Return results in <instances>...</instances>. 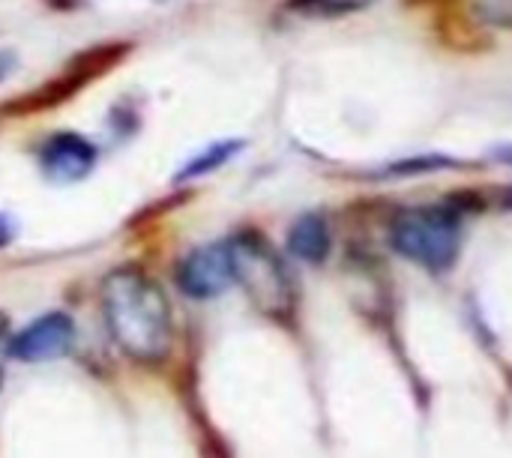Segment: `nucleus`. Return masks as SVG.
Returning <instances> with one entry per match:
<instances>
[{
  "mask_svg": "<svg viewBox=\"0 0 512 458\" xmlns=\"http://www.w3.org/2000/svg\"><path fill=\"white\" fill-rule=\"evenodd\" d=\"M99 300L108 333L126 357L138 363H159L171 354L174 318L156 279L135 267L114 270L105 276Z\"/></svg>",
  "mask_w": 512,
  "mask_h": 458,
  "instance_id": "f257e3e1",
  "label": "nucleus"
},
{
  "mask_svg": "<svg viewBox=\"0 0 512 458\" xmlns=\"http://www.w3.org/2000/svg\"><path fill=\"white\" fill-rule=\"evenodd\" d=\"M390 246L417 267L447 273L462 252V213L450 204L408 207L387 228Z\"/></svg>",
  "mask_w": 512,
  "mask_h": 458,
  "instance_id": "f03ea898",
  "label": "nucleus"
},
{
  "mask_svg": "<svg viewBox=\"0 0 512 458\" xmlns=\"http://www.w3.org/2000/svg\"><path fill=\"white\" fill-rule=\"evenodd\" d=\"M228 249L234 261V282H240L255 309L285 321L294 312L297 294L291 273L285 261L276 255V249L258 231L237 234L234 240H228Z\"/></svg>",
  "mask_w": 512,
  "mask_h": 458,
  "instance_id": "7ed1b4c3",
  "label": "nucleus"
},
{
  "mask_svg": "<svg viewBox=\"0 0 512 458\" xmlns=\"http://www.w3.org/2000/svg\"><path fill=\"white\" fill-rule=\"evenodd\" d=\"M132 54V42L126 39H108V42H99V45H90L84 51H78L66 69L60 75H54L51 81L33 87L27 96H15L3 105V114L9 117H30L36 111H45V108H54L66 99H72L75 93H81V87H87L90 81L108 75L114 66H120L126 57Z\"/></svg>",
  "mask_w": 512,
  "mask_h": 458,
  "instance_id": "20e7f679",
  "label": "nucleus"
},
{
  "mask_svg": "<svg viewBox=\"0 0 512 458\" xmlns=\"http://www.w3.org/2000/svg\"><path fill=\"white\" fill-rule=\"evenodd\" d=\"M177 285L192 300H213L234 285V261L228 243L192 249L177 267Z\"/></svg>",
  "mask_w": 512,
  "mask_h": 458,
  "instance_id": "39448f33",
  "label": "nucleus"
},
{
  "mask_svg": "<svg viewBox=\"0 0 512 458\" xmlns=\"http://www.w3.org/2000/svg\"><path fill=\"white\" fill-rule=\"evenodd\" d=\"M75 342V321L66 312H48L18 330L9 342V357L18 363H48L63 357Z\"/></svg>",
  "mask_w": 512,
  "mask_h": 458,
  "instance_id": "423d86ee",
  "label": "nucleus"
},
{
  "mask_svg": "<svg viewBox=\"0 0 512 458\" xmlns=\"http://www.w3.org/2000/svg\"><path fill=\"white\" fill-rule=\"evenodd\" d=\"M96 159H99V150L90 138L78 135V132H60V135H51L39 153V162H42V174L51 180V183H78L84 180L93 168H96Z\"/></svg>",
  "mask_w": 512,
  "mask_h": 458,
  "instance_id": "0eeeda50",
  "label": "nucleus"
},
{
  "mask_svg": "<svg viewBox=\"0 0 512 458\" xmlns=\"http://www.w3.org/2000/svg\"><path fill=\"white\" fill-rule=\"evenodd\" d=\"M333 246L330 222L321 213H303L288 228V252L306 264H324Z\"/></svg>",
  "mask_w": 512,
  "mask_h": 458,
  "instance_id": "6e6552de",
  "label": "nucleus"
},
{
  "mask_svg": "<svg viewBox=\"0 0 512 458\" xmlns=\"http://www.w3.org/2000/svg\"><path fill=\"white\" fill-rule=\"evenodd\" d=\"M240 150H243V141H237V138L216 141V144H210L204 153H198L195 159H189V162L177 171V177H174V180H177V183L198 180V177H204V174H210V171H216V168L228 165Z\"/></svg>",
  "mask_w": 512,
  "mask_h": 458,
  "instance_id": "1a4fd4ad",
  "label": "nucleus"
},
{
  "mask_svg": "<svg viewBox=\"0 0 512 458\" xmlns=\"http://www.w3.org/2000/svg\"><path fill=\"white\" fill-rule=\"evenodd\" d=\"M378 0H288L285 9L303 15V18H342L369 9Z\"/></svg>",
  "mask_w": 512,
  "mask_h": 458,
  "instance_id": "9d476101",
  "label": "nucleus"
},
{
  "mask_svg": "<svg viewBox=\"0 0 512 458\" xmlns=\"http://www.w3.org/2000/svg\"><path fill=\"white\" fill-rule=\"evenodd\" d=\"M453 168L450 156H414V159H399L387 165V174H426V171H444Z\"/></svg>",
  "mask_w": 512,
  "mask_h": 458,
  "instance_id": "9b49d317",
  "label": "nucleus"
},
{
  "mask_svg": "<svg viewBox=\"0 0 512 458\" xmlns=\"http://www.w3.org/2000/svg\"><path fill=\"white\" fill-rule=\"evenodd\" d=\"M480 12L486 21L512 27V0H480Z\"/></svg>",
  "mask_w": 512,
  "mask_h": 458,
  "instance_id": "f8f14e48",
  "label": "nucleus"
},
{
  "mask_svg": "<svg viewBox=\"0 0 512 458\" xmlns=\"http://www.w3.org/2000/svg\"><path fill=\"white\" fill-rule=\"evenodd\" d=\"M18 69V54L9 51V48H0V84Z\"/></svg>",
  "mask_w": 512,
  "mask_h": 458,
  "instance_id": "ddd939ff",
  "label": "nucleus"
},
{
  "mask_svg": "<svg viewBox=\"0 0 512 458\" xmlns=\"http://www.w3.org/2000/svg\"><path fill=\"white\" fill-rule=\"evenodd\" d=\"M498 156H501V162H504V165H512V147H501V150H498Z\"/></svg>",
  "mask_w": 512,
  "mask_h": 458,
  "instance_id": "4468645a",
  "label": "nucleus"
},
{
  "mask_svg": "<svg viewBox=\"0 0 512 458\" xmlns=\"http://www.w3.org/2000/svg\"><path fill=\"white\" fill-rule=\"evenodd\" d=\"M504 207H507V210H512V186H510V189H507V198H504Z\"/></svg>",
  "mask_w": 512,
  "mask_h": 458,
  "instance_id": "2eb2a0df",
  "label": "nucleus"
},
{
  "mask_svg": "<svg viewBox=\"0 0 512 458\" xmlns=\"http://www.w3.org/2000/svg\"><path fill=\"white\" fill-rule=\"evenodd\" d=\"M153 3H159V6H162V3H174V0H153Z\"/></svg>",
  "mask_w": 512,
  "mask_h": 458,
  "instance_id": "dca6fc26",
  "label": "nucleus"
}]
</instances>
